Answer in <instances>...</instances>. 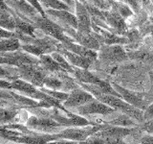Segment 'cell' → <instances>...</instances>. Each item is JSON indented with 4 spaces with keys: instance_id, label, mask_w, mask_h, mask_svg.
<instances>
[{
    "instance_id": "1",
    "label": "cell",
    "mask_w": 153,
    "mask_h": 144,
    "mask_svg": "<svg viewBox=\"0 0 153 144\" xmlns=\"http://www.w3.org/2000/svg\"><path fill=\"white\" fill-rule=\"evenodd\" d=\"M79 85L80 88H82L83 89H85L86 91H88L89 93L92 94L97 100L104 103L105 105L109 106V107H111L112 109H114L115 110H117L119 112L127 114L128 116H130L132 119L135 120L136 122H138V124L143 122V110L126 103V101L123 100L121 97L114 96L111 94L102 93L100 89L95 85H88V84H82V83H79Z\"/></svg>"
},
{
    "instance_id": "2",
    "label": "cell",
    "mask_w": 153,
    "mask_h": 144,
    "mask_svg": "<svg viewBox=\"0 0 153 144\" xmlns=\"http://www.w3.org/2000/svg\"><path fill=\"white\" fill-rule=\"evenodd\" d=\"M31 21L35 25V27L38 29L40 32H42L44 35L56 38L60 43H64L67 41H74L73 38L68 37L63 32V30H62L59 24L51 20L49 17L42 16L41 14H38V16L32 18Z\"/></svg>"
},
{
    "instance_id": "3",
    "label": "cell",
    "mask_w": 153,
    "mask_h": 144,
    "mask_svg": "<svg viewBox=\"0 0 153 144\" xmlns=\"http://www.w3.org/2000/svg\"><path fill=\"white\" fill-rule=\"evenodd\" d=\"M25 126L32 131L44 134H57L63 128L51 117L38 116V115H33L32 113L29 115Z\"/></svg>"
},
{
    "instance_id": "4",
    "label": "cell",
    "mask_w": 153,
    "mask_h": 144,
    "mask_svg": "<svg viewBox=\"0 0 153 144\" xmlns=\"http://www.w3.org/2000/svg\"><path fill=\"white\" fill-rule=\"evenodd\" d=\"M49 72L45 71L39 64H26L16 67L17 78L32 84L36 88H42L45 77Z\"/></svg>"
},
{
    "instance_id": "5",
    "label": "cell",
    "mask_w": 153,
    "mask_h": 144,
    "mask_svg": "<svg viewBox=\"0 0 153 144\" xmlns=\"http://www.w3.org/2000/svg\"><path fill=\"white\" fill-rule=\"evenodd\" d=\"M103 127V123L88 125L84 127H66L59 133L60 139H69L74 141H83Z\"/></svg>"
},
{
    "instance_id": "6",
    "label": "cell",
    "mask_w": 153,
    "mask_h": 144,
    "mask_svg": "<svg viewBox=\"0 0 153 144\" xmlns=\"http://www.w3.org/2000/svg\"><path fill=\"white\" fill-rule=\"evenodd\" d=\"M44 12L47 17L51 20L55 21L61 27L63 32L66 34L70 29L78 28V20L74 13H71L66 10H54V9H45Z\"/></svg>"
},
{
    "instance_id": "7",
    "label": "cell",
    "mask_w": 153,
    "mask_h": 144,
    "mask_svg": "<svg viewBox=\"0 0 153 144\" xmlns=\"http://www.w3.org/2000/svg\"><path fill=\"white\" fill-rule=\"evenodd\" d=\"M74 110L76 114L81 115V116H90V115H94V114L109 115L114 112H117V110H115L111 107L105 105L104 103L100 102V101L97 100L96 98Z\"/></svg>"
},
{
    "instance_id": "8",
    "label": "cell",
    "mask_w": 153,
    "mask_h": 144,
    "mask_svg": "<svg viewBox=\"0 0 153 144\" xmlns=\"http://www.w3.org/2000/svg\"><path fill=\"white\" fill-rule=\"evenodd\" d=\"M111 85L113 86V88L121 96V98L126 101V103L132 105L133 107H135L141 110H145L147 106L149 105V102L146 99H143V93H138L135 92V91L126 89L123 88V86H119L118 84H111Z\"/></svg>"
},
{
    "instance_id": "9",
    "label": "cell",
    "mask_w": 153,
    "mask_h": 144,
    "mask_svg": "<svg viewBox=\"0 0 153 144\" xmlns=\"http://www.w3.org/2000/svg\"><path fill=\"white\" fill-rule=\"evenodd\" d=\"M71 38H73L75 42L86 48H89L91 50L99 51L100 46L103 45L102 37L93 30L90 33H79L76 30Z\"/></svg>"
},
{
    "instance_id": "10",
    "label": "cell",
    "mask_w": 153,
    "mask_h": 144,
    "mask_svg": "<svg viewBox=\"0 0 153 144\" xmlns=\"http://www.w3.org/2000/svg\"><path fill=\"white\" fill-rule=\"evenodd\" d=\"M98 59L103 62H123L127 59V55L122 45H102L99 49Z\"/></svg>"
},
{
    "instance_id": "11",
    "label": "cell",
    "mask_w": 153,
    "mask_h": 144,
    "mask_svg": "<svg viewBox=\"0 0 153 144\" xmlns=\"http://www.w3.org/2000/svg\"><path fill=\"white\" fill-rule=\"evenodd\" d=\"M95 97L89 93L88 91H86L82 88H78L73 90L69 91V95L67 99L63 102L62 106L67 110V109H76L82 106L86 103L90 102L91 100H93Z\"/></svg>"
},
{
    "instance_id": "12",
    "label": "cell",
    "mask_w": 153,
    "mask_h": 144,
    "mask_svg": "<svg viewBox=\"0 0 153 144\" xmlns=\"http://www.w3.org/2000/svg\"><path fill=\"white\" fill-rule=\"evenodd\" d=\"M103 123V127L95 133L93 136H99V137H112V138H123L129 134H132L135 133L139 129L138 126L132 127V128H124V127H119V126H113L106 123Z\"/></svg>"
},
{
    "instance_id": "13",
    "label": "cell",
    "mask_w": 153,
    "mask_h": 144,
    "mask_svg": "<svg viewBox=\"0 0 153 144\" xmlns=\"http://www.w3.org/2000/svg\"><path fill=\"white\" fill-rule=\"evenodd\" d=\"M75 16L78 20V28L76 31L79 33H90L92 32L91 26V16L85 8L83 3L79 0L75 1Z\"/></svg>"
},
{
    "instance_id": "14",
    "label": "cell",
    "mask_w": 153,
    "mask_h": 144,
    "mask_svg": "<svg viewBox=\"0 0 153 144\" xmlns=\"http://www.w3.org/2000/svg\"><path fill=\"white\" fill-rule=\"evenodd\" d=\"M102 16L105 24L111 28L115 34H126L127 29L126 21L116 11L112 9L108 11H102Z\"/></svg>"
},
{
    "instance_id": "15",
    "label": "cell",
    "mask_w": 153,
    "mask_h": 144,
    "mask_svg": "<svg viewBox=\"0 0 153 144\" xmlns=\"http://www.w3.org/2000/svg\"><path fill=\"white\" fill-rule=\"evenodd\" d=\"M60 53V54L63 56L67 62H69L71 65H73L75 67H79V68H83V69H89V67L93 64V61H91L87 58L81 57L79 55H76L73 52H70L68 50L64 49L63 47L61 46V43L59 44V48H57V51Z\"/></svg>"
},
{
    "instance_id": "16",
    "label": "cell",
    "mask_w": 153,
    "mask_h": 144,
    "mask_svg": "<svg viewBox=\"0 0 153 144\" xmlns=\"http://www.w3.org/2000/svg\"><path fill=\"white\" fill-rule=\"evenodd\" d=\"M61 46L66 50L73 52L75 54L79 55L81 57L87 58V59L93 61V62H96L98 60V52L97 51L91 50L89 48H86L75 41H67L64 43H61Z\"/></svg>"
},
{
    "instance_id": "17",
    "label": "cell",
    "mask_w": 153,
    "mask_h": 144,
    "mask_svg": "<svg viewBox=\"0 0 153 144\" xmlns=\"http://www.w3.org/2000/svg\"><path fill=\"white\" fill-rule=\"evenodd\" d=\"M11 11H12V10H11ZM12 13L13 14L14 19H16V27H14V32H16L17 34H20V35L36 37V28L35 27V25H33L31 22L26 21V20H24V19H22L21 17H19L13 11H12Z\"/></svg>"
},
{
    "instance_id": "18",
    "label": "cell",
    "mask_w": 153,
    "mask_h": 144,
    "mask_svg": "<svg viewBox=\"0 0 153 144\" xmlns=\"http://www.w3.org/2000/svg\"><path fill=\"white\" fill-rule=\"evenodd\" d=\"M21 108L18 107H0V126L14 123L16 115Z\"/></svg>"
},
{
    "instance_id": "19",
    "label": "cell",
    "mask_w": 153,
    "mask_h": 144,
    "mask_svg": "<svg viewBox=\"0 0 153 144\" xmlns=\"http://www.w3.org/2000/svg\"><path fill=\"white\" fill-rule=\"evenodd\" d=\"M104 123L113 125V126H119V127H124V128H132L138 126V123L134 119H132L127 114H124L120 112L116 117L109 120V121H103Z\"/></svg>"
},
{
    "instance_id": "20",
    "label": "cell",
    "mask_w": 153,
    "mask_h": 144,
    "mask_svg": "<svg viewBox=\"0 0 153 144\" xmlns=\"http://www.w3.org/2000/svg\"><path fill=\"white\" fill-rule=\"evenodd\" d=\"M38 60H39V65L45 71L49 72V73L63 71L61 67L57 64V62L51 57L50 54H42L38 57Z\"/></svg>"
},
{
    "instance_id": "21",
    "label": "cell",
    "mask_w": 153,
    "mask_h": 144,
    "mask_svg": "<svg viewBox=\"0 0 153 144\" xmlns=\"http://www.w3.org/2000/svg\"><path fill=\"white\" fill-rule=\"evenodd\" d=\"M0 27L6 29L8 31L14 32L16 27V19L10 10H1L0 9Z\"/></svg>"
},
{
    "instance_id": "22",
    "label": "cell",
    "mask_w": 153,
    "mask_h": 144,
    "mask_svg": "<svg viewBox=\"0 0 153 144\" xmlns=\"http://www.w3.org/2000/svg\"><path fill=\"white\" fill-rule=\"evenodd\" d=\"M20 40L16 38H0V53L13 52L20 49Z\"/></svg>"
},
{
    "instance_id": "23",
    "label": "cell",
    "mask_w": 153,
    "mask_h": 144,
    "mask_svg": "<svg viewBox=\"0 0 153 144\" xmlns=\"http://www.w3.org/2000/svg\"><path fill=\"white\" fill-rule=\"evenodd\" d=\"M0 107H18L22 108L18 105L13 95V91L11 89H3L0 88Z\"/></svg>"
},
{
    "instance_id": "24",
    "label": "cell",
    "mask_w": 153,
    "mask_h": 144,
    "mask_svg": "<svg viewBox=\"0 0 153 144\" xmlns=\"http://www.w3.org/2000/svg\"><path fill=\"white\" fill-rule=\"evenodd\" d=\"M43 9H54V10H66L71 13L75 12L74 9L69 7L68 5L59 1V0H37Z\"/></svg>"
},
{
    "instance_id": "25",
    "label": "cell",
    "mask_w": 153,
    "mask_h": 144,
    "mask_svg": "<svg viewBox=\"0 0 153 144\" xmlns=\"http://www.w3.org/2000/svg\"><path fill=\"white\" fill-rule=\"evenodd\" d=\"M43 86L49 89L61 91L63 84H62V81L55 73H49L45 77L44 82H43Z\"/></svg>"
},
{
    "instance_id": "26",
    "label": "cell",
    "mask_w": 153,
    "mask_h": 144,
    "mask_svg": "<svg viewBox=\"0 0 153 144\" xmlns=\"http://www.w3.org/2000/svg\"><path fill=\"white\" fill-rule=\"evenodd\" d=\"M110 3H111V9L116 11L123 19L133 16L132 9H130V7L127 4L123 2H116L113 1V0H110Z\"/></svg>"
},
{
    "instance_id": "27",
    "label": "cell",
    "mask_w": 153,
    "mask_h": 144,
    "mask_svg": "<svg viewBox=\"0 0 153 144\" xmlns=\"http://www.w3.org/2000/svg\"><path fill=\"white\" fill-rule=\"evenodd\" d=\"M51 57L54 59L56 62H57V64H59L62 70H63L64 72H66V73H68V74H73V71H74V66L73 65H71L68 62H67V60L65 59V58L62 56L60 53L59 52H53L51 53Z\"/></svg>"
},
{
    "instance_id": "28",
    "label": "cell",
    "mask_w": 153,
    "mask_h": 144,
    "mask_svg": "<svg viewBox=\"0 0 153 144\" xmlns=\"http://www.w3.org/2000/svg\"><path fill=\"white\" fill-rule=\"evenodd\" d=\"M0 79H6L8 81L18 79L16 75V67L7 64H0Z\"/></svg>"
},
{
    "instance_id": "29",
    "label": "cell",
    "mask_w": 153,
    "mask_h": 144,
    "mask_svg": "<svg viewBox=\"0 0 153 144\" xmlns=\"http://www.w3.org/2000/svg\"><path fill=\"white\" fill-rule=\"evenodd\" d=\"M83 1L92 4L100 10H102V11H108V10L111 9L110 0H82V2Z\"/></svg>"
},
{
    "instance_id": "30",
    "label": "cell",
    "mask_w": 153,
    "mask_h": 144,
    "mask_svg": "<svg viewBox=\"0 0 153 144\" xmlns=\"http://www.w3.org/2000/svg\"><path fill=\"white\" fill-rule=\"evenodd\" d=\"M138 127L141 131H145L148 134H153V118L138 124Z\"/></svg>"
},
{
    "instance_id": "31",
    "label": "cell",
    "mask_w": 153,
    "mask_h": 144,
    "mask_svg": "<svg viewBox=\"0 0 153 144\" xmlns=\"http://www.w3.org/2000/svg\"><path fill=\"white\" fill-rule=\"evenodd\" d=\"M18 37V34L16 32L8 31L6 29L0 27V38H16Z\"/></svg>"
},
{
    "instance_id": "32",
    "label": "cell",
    "mask_w": 153,
    "mask_h": 144,
    "mask_svg": "<svg viewBox=\"0 0 153 144\" xmlns=\"http://www.w3.org/2000/svg\"><path fill=\"white\" fill-rule=\"evenodd\" d=\"M26 1L29 3V4H31L32 6L35 8L36 11L39 13L42 16H46V14H45V12H44V9H43L42 7H41V5L39 4V2L37 1V0H26Z\"/></svg>"
},
{
    "instance_id": "33",
    "label": "cell",
    "mask_w": 153,
    "mask_h": 144,
    "mask_svg": "<svg viewBox=\"0 0 153 144\" xmlns=\"http://www.w3.org/2000/svg\"><path fill=\"white\" fill-rule=\"evenodd\" d=\"M143 121L153 118V102L148 105L145 110H143Z\"/></svg>"
},
{
    "instance_id": "34",
    "label": "cell",
    "mask_w": 153,
    "mask_h": 144,
    "mask_svg": "<svg viewBox=\"0 0 153 144\" xmlns=\"http://www.w3.org/2000/svg\"><path fill=\"white\" fill-rule=\"evenodd\" d=\"M121 1L126 2V4H127L129 7L132 8V11H134V12H138L139 9H140L138 0H121Z\"/></svg>"
},
{
    "instance_id": "35",
    "label": "cell",
    "mask_w": 153,
    "mask_h": 144,
    "mask_svg": "<svg viewBox=\"0 0 153 144\" xmlns=\"http://www.w3.org/2000/svg\"><path fill=\"white\" fill-rule=\"evenodd\" d=\"M46 144H78V141L69 140V139H56V140L50 141Z\"/></svg>"
},
{
    "instance_id": "36",
    "label": "cell",
    "mask_w": 153,
    "mask_h": 144,
    "mask_svg": "<svg viewBox=\"0 0 153 144\" xmlns=\"http://www.w3.org/2000/svg\"><path fill=\"white\" fill-rule=\"evenodd\" d=\"M0 88L12 89V82L5 79H0Z\"/></svg>"
},
{
    "instance_id": "37",
    "label": "cell",
    "mask_w": 153,
    "mask_h": 144,
    "mask_svg": "<svg viewBox=\"0 0 153 144\" xmlns=\"http://www.w3.org/2000/svg\"><path fill=\"white\" fill-rule=\"evenodd\" d=\"M141 144H153V134H146L141 138Z\"/></svg>"
},
{
    "instance_id": "38",
    "label": "cell",
    "mask_w": 153,
    "mask_h": 144,
    "mask_svg": "<svg viewBox=\"0 0 153 144\" xmlns=\"http://www.w3.org/2000/svg\"><path fill=\"white\" fill-rule=\"evenodd\" d=\"M59 1L67 4L69 7H71L72 9L75 10V1H76V0H59Z\"/></svg>"
},
{
    "instance_id": "39",
    "label": "cell",
    "mask_w": 153,
    "mask_h": 144,
    "mask_svg": "<svg viewBox=\"0 0 153 144\" xmlns=\"http://www.w3.org/2000/svg\"><path fill=\"white\" fill-rule=\"evenodd\" d=\"M0 9L1 10H10V8L5 4L4 0H0Z\"/></svg>"
},
{
    "instance_id": "40",
    "label": "cell",
    "mask_w": 153,
    "mask_h": 144,
    "mask_svg": "<svg viewBox=\"0 0 153 144\" xmlns=\"http://www.w3.org/2000/svg\"><path fill=\"white\" fill-rule=\"evenodd\" d=\"M151 2H152V3H153V0H151Z\"/></svg>"
},
{
    "instance_id": "41",
    "label": "cell",
    "mask_w": 153,
    "mask_h": 144,
    "mask_svg": "<svg viewBox=\"0 0 153 144\" xmlns=\"http://www.w3.org/2000/svg\"><path fill=\"white\" fill-rule=\"evenodd\" d=\"M0 144H1V143H0Z\"/></svg>"
}]
</instances>
